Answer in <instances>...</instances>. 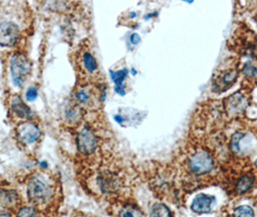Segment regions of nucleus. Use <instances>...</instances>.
I'll return each instance as SVG.
<instances>
[{
  "label": "nucleus",
  "instance_id": "nucleus-22",
  "mask_svg": "<svg viewBox=\"0 0 257 217\" xmlns=\"http://www.w3.org/2000/svg\"><path fill=\"white\" fill-rule=\"evenodd\" d=\"M243 73L244 76L247 77H255L257 76L256 66L252 64L251 62H247L243 67Z\"/></svg>",
  "mask_w": 257,
  "mask_h": 217
},
{
  "label": "nucleus",
  "instance_id": "nucleus-12",
  "mask_svg": "<svg viewBox=\"0 0 257 217\" xmlns=\"http://www.w3.org/2000/svg\"><path fill=\"white\" fill-rule=\"evenodd\" d=\"M80 64L87 74L94 76L98 72V63L94 55L89 51H84L81 53Z\"/></svg>",
  "mask_w": 257,
  "mask_h": 217
},
{
  "label": "nucleus",
  "instance_id": "nucleus-3",
  "mask_svg": "<svg viewBox=\"0 0 257 217\" xmlns=\"http://www.w3.org/2000/svg\"><path fill=\"white\" fill-rule=\"evenodd\" d=\"M31 64L28 58L24 53H15L10 60V71L14 85L17 87H23L30 75Z\"/></svg>",
  "mask_w": 257,
  "mask_h": 217
},
{
  "label": "nucleus",
  "instance_id": "nucleus-28",
  "mask_svg": "<svg viewBox=\"0 0 257 217\" xmlns=\"http://www.w3.org/2000/svg\"><path fill=\"white\" fill-rule=\"evenodd\" d=\"M254 164H255V166L257 167V159L255 160V162H254Z\"/></svg>",
  "mask_w": 257,
  "mask_h": 217
},
{
  "label": "nucleus",
  "instance_id": "nucleus-15",
  "mask_svg": "<svg viewBox=\"0 0 257 217\" xmlns=\"http://www.w3.org/2000/svg\"><path fill=\"white\" fill-rule=\"evenodd\" d=\"M65 119L70 125H77L82 119V109L79 104H70L65 110Z\"/></svg>",
  "mask_w": 257,
  "mask_h": 217
},
{
  "label": "nucleus",
  "instance_id": "nucleus-14",
  "mask_svg": "<svg viewBox=\"0 0 257 217\" xmlns=\"http://www.w3.org/2000/svg\"><path fill=\"white\" fill-rule=\"evenodd\" d=\"M75 98L77 104L82 106L91 105L95 99V93L88 86H82L78 88L75 94Z\"/></svg>",
  "mask_w": 257,
  "mask_h": 217
},
{
  "label": "nucleus",
  "instance_id": "nucleus-7",
  "mask_svg": "<svg viewBox=\"0 0 257 217\" xmlns=\"http://www.w3.org/2000/svg\"><path fill=\"white\" fill-rule=\"evenodd\" d=\"M99 189L103 194H111L119 188V179L109 170H102L96 178Z\"/></svg>",
  "mask_w": 257,
  "mask_h": 217
},
{
  "label": "nucleus",
  "instance_id": "nucleus-21",
  "mask_svg": "<svg viewBox=\"0 0 257 217\" xmlns=\"http://www.w3.org/2000/svg\"><path fill=\"white\" fill-rule=\"evenodd\" d=\"M236 79H237V72L232 70L221 77V82L224 86H230L233 83H235Z\"/></svg>",
  "mask_w": 257,
  "mask_h": 217
},
{
  "label": "nucleus",
  "instance_id": "nucleus-8",
  "mask_svg": "<svg viewBox=\"0 0 257 217\" xmlns=\"http://www.w3.org/2000/svg\"><path fill=\"white\" fill-rule=\"evenodd\" d=\"M10 108L13 112L14 115L18 117L19 119H22L23 121H32L33 112L30 109V107L23 101L21 96L13 95L10 100Z\"/></svg>",
  "mask_w": 257,
  "mask_h": 217
},
{
  "label": "nucleus",
  "instance_id": "nucleus-9",
  "mask_svg": "<svg viewBox=\"0 0 257 217\" xmlns=\"http://www.w3.org/2000/svg\"><path fill=\"white\" fill-rule=\"evenodd\" d=\"M20 197L17 191L9 188L0 189V209L8 210L19 204Z\"/></svg>",
  "mask_w": 257,
  "mask_h": 217
},
{
  "label": "nucleus",
  "instance_id": "nucleus-5",
  "mask_svg": "<svg viewBox=\"0 0 257 217\" xmlns=\"http://www.w3.org/2000/svg\"><path fill=\"white\" fill-rule=\"evenodd\" d=\"M188 165L193 174L203 175L212 171L214 168V159L205 151H197L190 156Z\"/></svg>",
  "mask_w": 257,
  "mask_h": 217
},
{
  "label": "nucleus",
  "instance_id": "nucleus-11",
  "mask_svg": "<svg viewBox=\"0 0 257 217\" xmlns=\"http://www.w3.org/2000/svg\"><path fill=\"white\" fill-rule=\"evenodd\" d=\"M247 105V102L243 95L237 93L228 98L226 103V109L230 114H238L241 113L245 109Z\"/></svg>",
  "mask_w": 257,
  "mask_h": 217
},
{
  "label": "nucleus",
  "instance_id": "nucleus-1",
  "mask_svg": "<svg viewBox=\"0 0 257 217\" xmlns=\"http://www.w3.org/2000/svg\"><path fill=\"white\" fill-rule=\"evenodd\" d=\"M55 184L53 179L46 173H36L27 179L26 195L30 204L42 208L52 203L54 199Z\"/></svg>",
  "mask_w": 257,
  "mask_h": 217
},
{
  "label": "nucleus",
  "instance_id": "nucleus-2",
  "mask_svg": "<svg viewBox=\"0 0 257 217\" xmlns=\"http://www.w3.org/2000/svg\"><path fill=\"white\" fill-rule=\"evenodd\" d=\"M76 143L78 153L83 156L95 154L99 148V138L88 125H84L78 129Z\"/></svg>",
  "mask_w": 257,
  "mask_h": 217
},
{
  "label": "nucleus",
  "instance_id": "nucleus-26",
  "mask_svg": "<svg viewBox=\"0 0 257 217\" xmlns=\"http://www.w3.org/2000/svg\"><path fill=\"white\" fill-rule=\"evenodd\" d=\"M0 217H12V215L8 210H1L0 209Z\"/></svg>",
  "mask_w": 257,
  "mask_h": 217
},
{
  "label": "nucleus",
  "instance_id": "nucleus-25",
  "mask_svg": "<svg viewBox=\"0 0 257 217\" xmlns=\"http://www.w3.org/2000/svg\"><path fill=\"white\" fill-rule=\"evenodd\" d=\"M131 42L134 44V45H137V44H139L140 42H141V37L138 35V34H133L132 36H131Z\"/></svg>",
  "mask_w": 257,
  "mask_h": 217
},
{
  "label": "nucleus",
  "instance_id": "nucleus-18",
  "mask_svg": "<svg viewBox=\"0 0 257 217\" xmlns=\"http://www.w3.org/2000/svg\"><path fill=\"white\" fill-rule=\"evenodd\" d=\"M16 217H39L38 208L32 204L21 205L17 210Z\"/></svg>",
  "mask_w": 257,
  "mask_h": 217
},
{
  "label": "nucleus",
  "instance_id": "nucleus-6",
  "mask_svg": "<svg viewBox=\"0 0 257 217\" xmlns=\"http://www.w3.org/2000/svg\"><path fill=\"white\" fill-rule=\"evenodd\" d=\"M20 38V28L12 21L0 23V46L3 48H13Z\"/></svg>",
  "mask_w": 257,
  "mask_h": 217
},
{
  "label": "nucleus",
  "instance_id": "nucleus-19",
  "mask_svg": "<svg viewBox=\"0 0 257 217\" xmlns=\"http://www.w3.org/2000/svg\"><path fill=\"white\" fill-rule=\"evenodd\" d=\"M150 217H172V214L166 204H155L150 211Z\"/></svg>",
  "mask_w": 257,
  "mask_h": 217
},
{
  "label": "nucleus",
  "instance_id": "nucleus-4",
  "mask_svg": "<svg viewBox=\"0 0 257 217\" xmlns=\"http://www.w3.org/2000/svg\"><path fill=\"white\" fill-rule=\"evenodd\" d=\"M41 136V129L32 121H23L16 128V139L23 147H30L36 144Z\"/></svg>",
  "mask_w": 257,
  "mask_h": 217
},
{
  "label": "nucleus",
  "instance_id": "nucleus-17",
  "mask_svg": "<svg viewBox=\"0 0 257 217\" xmlns=\"http://www.w3.org/2000/svg\"><path fill=\"white\" fill-rule=\"evenodd\" d=\"M253 182H254V178L252 176L244 175L236 182L235 191L238 194L245 193L251 188V186L253 185Z\"/></svg>",
  "mask_w": 257,
  "mask_h": 217
},
{
  "label": "nucleus",
  "instance_id": "nucleus-16",
  "mask_svg": "<svg viewBox=\"0 0 257 217\" xmlns=\"http://www.w3.org/2000/svg\"><path fill=\"white\" fill-rule=\"evenodd\" d=\"M110 76L113 80V82L115 83V91L117 94L123 96L125 95V89L123 86V82L125 80V78L128 76V70L124 69L118 72H110Z\"/></svg>",
  "mask_w": 257,
  "mask_h": 217
},
{
  "label": "nucleus",
  "instance_id": "nucleus-23",
  "mask_svg": "<svg viewBox=\"0 0 257 217\" xmlns=\"http://www.w3.org/2000/svg\"><path fill=\"white\" fill-rule=\"evenodd\" d=\"M26 100L28 101V102H33V101H35L36 99H37V97H38V90L36 87H30L29 89L27 90V92H26Z\"/></svg>",
  "mask_w": 257,
  "mask_h": 217
},
{
  "label": "nucleus",
  "instance_id": "nucleus-10",
  "mask_svg": "<svg viewBox=\"0 0 257 217\" xmlns=\"http://www.w3.org/2000/svg\"><path fill=\"white\" fill-rule=\"evenodd\" d=\"M215 201L214 196H210L207 194H198L193 199L192 204V209L197 213H207L211 210V205Z\"/></svg>",
  "mask_w": 257,
  "mask_h": 217
},
{
  "label": "nucleus",
  "instance_id": "nucleus-13",
  "mask_svg": "<svg viewBox=\"0 0 257 217\" xmlns=\"http://www.w3.org/2000/svg\"><path fill=\"white\" fill-rule=\"evenodd\" d=\"M247 134L245 132H236L232 135L231 140H230V149L232 153L236 155H242L244 154L245 150H244V142L247 139Z\"/></svg>",
  "mask_w": 257,
  "mask_h": 217
},
{
  "label": "nucleus",
  "instance_id": "nucleus-27",
  "mask_svg": "<svg viewBox=\"0 0 257 217\" xmlns=\"http://www.w3.org/2000/svg\"><path fill=\"white\" fill-rule=\"evenodd\" d=\"M114 119H115L116 122H117V123H119V124L123 123V121H124V119H123L121 116H115V117H114Z\"/></svg>",
  "mask_w": 257,
  "mask_h": 217
},
{
  "label": "nucleus",
  "instance_id": "nucleus-20",
  "mask_svg": "<svg viewBox=\"0 0 257 217\" xmlns=\"http://www.w3.org/2000/svg\"><path fill=\"white\" fill-rule=\"evenodd\" d=\"M233 217H254V211L249 205H240L235 208Z\"/></svg>",
  "mask_w": 257,
  "mask_h": 217
},
{
  "label": "nucleus",
  "instance_id": "nucleus-24",
  "mask_svg": "<svg viewBox=\"0 0 257 217\" xmlns=\"http://www.w3.org/2000/svg\"><path fill=\"white\" fill-rule=\"evenodd\" d=\"M120 217H136V214L132 210V208H124L120 214Z\"/></svg>",
  "mask_w": 257,
  "mask_h": 217
}]
</instances>
